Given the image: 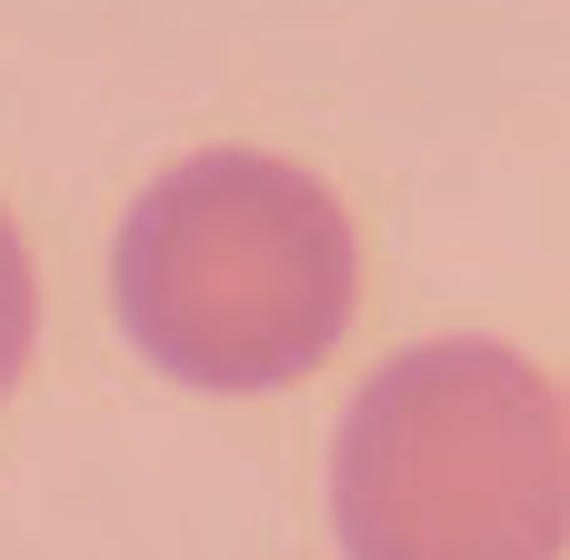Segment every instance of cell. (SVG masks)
Instances as JSON below:
<instances>
[{"instance_id":"6da1fadb","label":"cell","mask_w":570,"mask_h":560,"mask_svg":"<svg viewBox=\"0 0 570 560\" xmlns=\"http://www.w3.org/2000/svg\"><path fill=\"white\" fill-rule=\"evenodd\" d=\"M110 301L150 371L190 391H291L361 311V240L301 160L190 150L130 200Z\"/></svg>"},{"instance_id":"7a4b0ae2","label":"cell","mask_w":570,"mask_h":560,"mask_svg":"<svg viewBox=\"0 0 570 560\" xmlns=\"http://www.w3.org/2000/svg\"><path fill=\"white\" fill-rule=\"evenodd\" d=\"M341 560H561L570 401L511 341H421L361 381L331 451Z\"/></svg>"},{"instance_id":"3957f363","label":"cell","mask_w":570,"mask_h":560,"mask_svg":"<svg viewBox=\"0 0 570 560\" xmlns=\"http://www.w3.org/2000/svg\"><path fill=\"white\" fill-rule=\"evenodd\" d=\"M30 341H40V281H30V250H20V230L0 210V401L30 371Z\"/></svg>"}]
</instances>
